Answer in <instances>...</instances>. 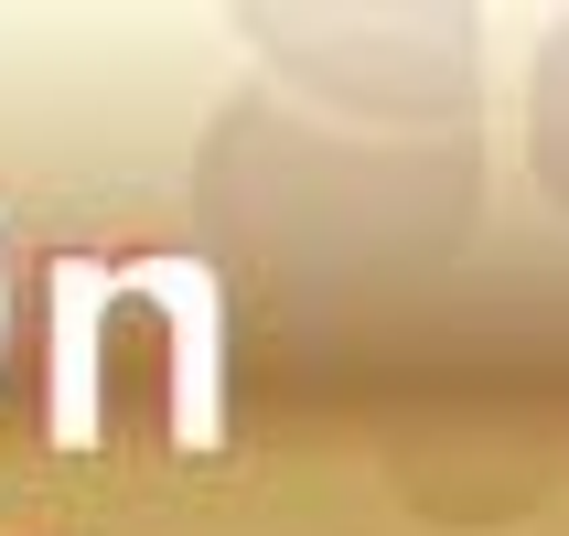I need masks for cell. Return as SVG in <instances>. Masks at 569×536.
<instances>
[{
	"instance_id": "1",
	"label": "cell",
	"mask_w": 569,
	"mask_h": 536,
	"mask_svg": "<svg viewBox=\"0 0 569 536\" xmlns=\"http://www.w3.org/2000/svg\"><path fill=\"white\" fill-rule=\"evenodd\" d=\"M0 344H11V280H0Z\"/></svg>"
}]
</instances>
